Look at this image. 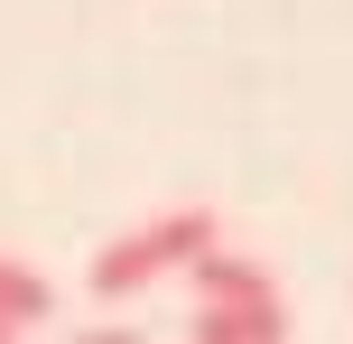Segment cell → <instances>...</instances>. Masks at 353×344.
I'll return each mask as SVG.
<instances>
[{"label": "cell", "instance_id": "277c9868", "mask_svg": "<svg viewBox=\"0 0 353 344\" xmlns=\"http://www.w3.org/2000/svg\"><path fill=\"white\" fill-rule=\"evenodd\" d=\"M47 307H56V289L28 270V261H0V344L10 335H28V326H47Z\"/></svg>", "mask_w": 353, "mask_h": 344}, {"label": "cell", "instance_id": "7a4b0ae2", "mask_svg": "<svg viewBox=\"0 0 353 344\" xmlns=\"http://www.w3.org/2000/svg\"><path fill=\"white\" fill-rule=\"evenodd\" d=\"M195 344H288V298H195Z\"/></svg>", "mask_w": 353, "mask_h": 344}, {"label": "cell", "instance_id": "3957f363", "mask_svg": "<svg viewBox=\"0 0 353 344\" xmlns=\"http://www.w3.org/2000/svg\"><path fill=\"white\" fill-rule=\"evenodd\" d=\"M186 279H195V298H279V279H270L261 261L223 252V242H205V252L186 261Z\"/></svg>", "mask_w": 353, "mask_h": 344}, {"label": "cell", "instance_id": "6da1fadb", "mask_svg": "<svg viewBox=\"0 0 353 344\" xmlns=\"http://www.w3.org/2000/svg\"><path fill=\"white\" fill-rule=\"evenodd\" d=\"M205 242H223V223L205 214V205H176V214H149V223H130L121 242H103L93 252V298L103 307H121V298H140V289H159L168 270H186Z\"/></svg>", "mask_w": 353, "mask_h": 344}]
</instances>
